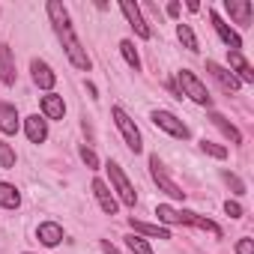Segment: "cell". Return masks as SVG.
I'll return each mask as SVG.
<instances>
[{"label":"cell","instance_id":"cell-1","mask_svg":"<svg viewBox=\"0 0 254 254\" xmlns=\"http://www.w3.org/2000/svg\"><path fill=\"white\" fill-rule=\"evenodd\" d=\"M45 9H48V18H51V24H54V33H57L60 42H63V51H66L69 63H72L75 69H81V72H90V57H87V51L81 48V42H78V36H75V30H72L69 9L60 3V0H48Z\"/></svg>","mask_w":254,"mask_h":254},{"label":"cell","instance_id":"cell-2","mask_svg":"<svg viewBox=\"0 0 254 254\" xmlns=\"http://www.w3.org/2000/svg\"><path fill=\"white\" fill-rule=\"evenodd\" d=\"M177 87H180V93H183V96H189L194 105H203V108H209V111H212V96H209V90L203 87V81H200L194 72L180 69V72H177Z\"/></svg>","mask_w":254,"mask_h":254},{"label":"cell","instance_id":"cell-3","mask_svg":"<svg viewBox=\"0 0 254 254\" xmlns=\"http://www.w3.org/2000/svg\"><path fill=\"white\" fill-rule=\"evenodd\" d=\"M111 117H114V123H117V129H120L123 141L129 144V150H132V153H141V150H144V141H141V132H138L135 120L126 114L120 105H114V108H111Z\"/></svg>","mask_w":254,"mask_h":254},{"label":"cell","instance_id":"cell-4","mask_svg":"<svg viewBox=\"0 0 254 254\" xmlns=\"http://www.w3.org/2000/svg\"><path fill=\"white\" fill-rule=\"evenodd\" d=\"M108 168V177H111V186H114V191H117V197L126 203V206H135L138 203V194H135V189H132V183L126 180V174H123V168L117 165V162H108L105 165Z\"/></svg>","mask_w":254,"mask_h":254},{"label":"cell","instance_id":"cell-5","mask_svg":"<svg viewBox=\"0 0 254 254\" xmlns=\"http://www.w3.org/2000/svg\"><path fill=\"white\" fill-rule=\"evenodd\" d=\"M150 174H153V183L159 186V191H165V194L174 197V200H183V197H186V191L168 177V171H165V165L159 162V156H150Z\"/></svg>","mask_w":254,"mask_h":254},{"label":"cell","instance_id":"cell-6","mask_svg":"<svg viewBox=\"0 0 254 254\" xmlns=\"http://www.w3.org/2000/svg\"><path fill=\"white\" fill-rule=\"evenodd\" d=\"M150 120L159 126L162 132H168V135H174V138H183V141L189 138V126H186L177 114H171V111H162V108H159V111L150 114Z\"/></svg>","mask_w":254,"mask_h":254},{"label":"cell","instance_id":"cell-7","mask_svg":"<svg viewBox=\"0 0 254 254\" xmlns=\"http://www.w3.org/2000/svg\"><path fill=\"white\" fill-rule=\"evenodd\" d=\"M206 15H209V24L215 27L218 39H221V42H224V45H227L230 51H239V48H242V36H239V33H236V30H233L230 24H224V18H221V15H218L215 9H209Z\"/></svg>","mask_w":254,"mask_h":254},{"label":"cell","instance_id":"cell-8","mask_svg":"<svg viewBox=\"0 0 254 254\" xmlns=\"http://www.w3.org/2000/svg\"><path fill=\"white\" fill-rule=\"evenodd\" d=\"M120 12L126 15V21L132 24V30H135L141 39H150V27H147L144 15H141V9H138V3H132V0H123V3H120Z\"/></svg>","mask_w":254,"mask_h":254},{"label":"cell","instance_id":"cell-9","mask_svg":"<svg viewBox=\"0 0 254 254\" xmlns=\"http://www.w3.org/2000/svg\"><path fill=\"white\" fill-rule=\"evenodd\" d=\"M206 72H209V75L221 84V90H227V93H236V90H239V84H242V81H239L227 66H221V63H215V60H206Z\"/></svg>","mask_w":254,"mask_h":254},{"label":"cell","instance_id":"cell-10","mask_svg":"<svg viewBox=\"0 0 254 254\" xmlns=\"http://www.w3.org/2000/svg\"><path fill=\"white\" fill-rule=\"evenodd\" d=\"M24 132H27L30 144H45V138H48V120L39 117V114H30L24 120Z\"/></svg>","mask_w":254,"mask_h":254},{"label":"cell","instance_id":"cell-11","mask_svg":"<svg viewBox=\"0 0 254 254\" xmlns=\"http://www.w3.org/2000/svg\"><path fill=\"white\" fill-rule=\"evenodd\" d=\"M30 72H33V84H36L39 90H48V93H51V87L57 84L54 69H51L45 60H33V63H30Z\"/></svg>","mask_w":254,"mask_h":254},{"label":"cell","instance_id":"cell-12","mask_svg":"<svg viewBox=\"0 0 254 254\" xmlns=\"http://www.w3.org/2000/svg\"><path fill=\"white\" fill-rule=\"evenodd\" d=\"M93 194H96V200H99V206H102V212L105 215H117V197H114V191L108 189V183L105 180H93Z\"/></svg>","mask_w":254,"mask_h":254},{"label":"cell","instance_id":"cell-13","mask_svg":"<svg viewBox=\"0 0 254 254\" xmlns=\"http://www.w3.org/2000/svg\"><path fill=\"white\" fill-rule=\"evenodd\" d=\"M209 123L215 126V129H218V132H221V135H224L230 144H242V132L236 129V126H233V123H230L224 114H218V111H209Z\"/></svg>","mask_w":254,"mask_h":254},{"label":"cell","instance_id":"cell-14","mask_svg":"<svg viewBox=\"0 0 254 254\" xmlns=\"http://www.w3.org/2000/svg\"><path fill=\"white\" fill-rule=\"evenodd\" d=\"M224 9H227V15L236 21V24H251V12H254V6L248 3V0H224Z\"/></svg>","mask_w":254,"mask_h":254},{"label":"cell","instance_id":"cell-15","mask_svg":"<svg viewBox=\"0 0 254 254\" xmlns=\"http://www.w3.org/2000/svg\"><path fill=\"white\" fill-rule=\"evenodd\" d=\"M180 224H191V227H200V230H206L212 236H221V227L215 221H209V218H203V215H197L191 209H180Z\"/></svg>","mask_w":254,"mask_h":254},{"label":"cell","instance_id":"cell-16","mask_svg":"<svg viewBox=\"0 0 254 254\" xmlns=\"http://www.w3.org/2000/svg\"><path fill=\"white\" fill-rule=\"evenodd\" d=\"M0 81L6 87H15V57L9 45H0Z\"/></svg>","mask_w":254,"mask_h":254},{"label":"cell","instance_id":"cell-17","mask_svg":"<svg viewBox=\"0 0 254 254\" xmlns=\"http://www.w3.org/2000/svg\"><path fill=\"white\" fill-rule=\"evenodd\" d=\"M36 236H39V242H42V245L54 248V245H60V242H63V227H60L57 221H42V224L36 227Z\"/></svg>","mask_w":254,"mask_h":254},{"label":"cell","instance_id":"cell-18","mask_svg":"<svg viewBox=\"0 0 254 254\" xmlns=\"http://www.w3.org/2000/svg\"><path fill=\"white\" fill-rule=\"evenodd\" d=\"M18 111H15V105H9V102H0V132L3 135H15L18 132Z\"/></svg>","mask_w":254,"mask_h":254},{"label":"cell","instance_id":"cell-19","mask_svg":"<svg viewBox=\"0 0 254 254\" xmlns=\"http://www.w3.org/2000/svg\"><path fill=\"white\" fill-rule=\"evenodd\" d=\"M42 114H45V120H63V117H66L63 96H57V93L42 96Z\"/></svg>","mask_w":254,"mask_h":254},{"label":"cell","instance_id":"cell-20","mask_svg":"<svg viewBox=\"0 0 254 254\" xmlns=\"http://www.w3.org/2000/svg\"><path fill=\"white\" fill-rule=\"evenodd\" d=\"M230 72H233L242 84H251V81H254V72H251L248 60H245L239 51H230Z\"/></svg>","mask_w":254,"mask_h":254},{"label":"cell","instance_id":"cell-21","mask_svg":"<svg viewBox=\"0 0 254 254\" xmlns=\"http://www.w3.org/2000/svg\"><path fill=\"white\" fill-rule=\"evenodd\" d=\"M129 227L135 233H144V236H159V239H171V230L162 227V224H147V221H138V218H129Z\"/></svg>","mask_w":254,"mask_h":254},{"label":"cell","instance_id":"cell-22","mask_svg":"<svg viewBox=\"0 0 254 254\" xmlns=\"http://www.w3.org/2000/svg\"><path fill=\"white\" fill-rule=\"evenodd\" d=\"M0 206H6V209H18L21 206V191L12 183H0Z\"/></svg>","mask_w":254,"mask_h":254},{"label":"cell","instance_id":"cell-23","mask_svg":"<svg viewBox=\"0 0 254 254\" xmlns=\"http://www.w3.org/2000/svg\"><path fill=\"white\" fill-rule=\"evenodd\" d=\"M120 54L126 57V63H129L135 72L141 69V57H138V48H135V42H132V39H123V42H120Z\"/></svg>","mask_w":254,"mask_h":254},{"label":"cell","instance_id":"cell-24","mask_svg":"<svg viewBox=\"0 0 254 254\" xmlns=\"http://www.w3.org/2000/svg\"><path fill=\"white\" fill-rule=\"evenodd\" d=\"M126 245H129V251H132V254H156V251H153V245H150L144 236H138V233L126 236Z\"/></svg>","mask_w":254,"mask_h":254},{"label":"cell","instance_id":"cell-25","mask_svg":"<svg viewBox=\"0 0 254 254\" xmlns=\"http://www.w3.org/2000/svg\"><path fill=\"white\" fill-rule=\"evenodd\" d=\"M177 36H180V42H183L189 51H200V45H197V36H194V30H191L189 24H177Z\"/></svg>","mask_w":254,"mask_h":254},{"label":"cell","instance_id":"cell-26","mask_svg":"<svg viewBox=\"0 0 254 254\" xmlns=\"http://www.w3.org/2000/svg\"><path fill=\"white\" fill-rule=\"evenodd\" d=\"M156 215H159V221H165V224H180V209H174V206H168V203L156 206Z\"/></svg>","mask_w":254,"mask_h":254},{"label":"cell","instance_id":"cell-27","mask_svg":"<svg viewBox=\"0 0 254 254\" xmlns=\"http://www.w3.org/2000/svg\"><path fill=\"white\" fill-rule=\"evenodd\" d=\"M0 168H6V171L15 168V150L6 141H0Z\"/></svg>","mask_w":254,"mask_h":254},{"label":"cell","instance_id":"cell-28","mask_svg":"<svg viewBox=\"0 0 254 254\" xmlns=\"http://www.w3.org/2000/svg\"><path fill=\"white\" fill-rule=\"evenodd\" d=\"M200 150L203 153H209L212 159H227V147H221V144H215V141H200Z\"/></svg>","mask_w":254,"mask_h":254},{"label":"cell","instance_id":"cell-29","mask_svg":"<svg viewBox=\"0 0 254 254\" xmlns=\"http://www.w3.org/2000/svg\"><path fill=\"white\" fill-rule=\"evenodd\" d=\"M221 177H224V183H227V186L233 189V194H245V183H242V180H239L236 174H230V171H224Z\"/></svg>","mask_w":254,"mask_h":254},{"label":"cell","instance_id":"cell-30","mask_svg":"<svg viewBox=\"0 0 254 254\" xmlns=\"http://www.w3.org/2000/svg\"><path fill=\"white\" fill-rule=\"evenodd\" d=\"M78 153H81V159H84V165H87V168H93V171L99 168V156H96V153H93L90 147H81Z\"/></svg>","mask_w":254,"mask_h":254},{"label":"cell","instance_id":"cell-31","mask_svg":"<svg viewBox=\"0 0 254 254\" xmlns=\"http://www.w3.org/2000/svg\"><path fill=\"white\" fill-rule=\"evenodd\" d=\"M224 212H227L230 218H242V215H245V209H242L236 200H227V203H224Z\"/></svg>","mask_w":254,"mask_h":254},{"label":"cell","instance_id":"cell-32","mask_svg":"<svg viewBox=\"0 0 254 254\" xmlns=\"http://www.w3.org/2000/svg\"><path fill=\"white\" fill-rule=\"evenodd\" d=\"M236 254H254V239L242 236V239L236 242Z\"/></svg>","mask_w":254,"mask_h":254},{"label":"cell","instance_id":"cell-33","mask_svg":"<svg viewBox=\"0 0 254 254\" xmlns=\"http://www.w3.org/2000/svg\"><path fill=\"white\" fill-rule=\"evenodd\" d=\"M99 245H102V251H105V254H120V251H117V248H114V245H111L108 239H102Z\"/></svg>","mask_w":254,"mask_h":254},{"label":"cell","instance_id":"cell-34","mask_svg":"<svg viewBox=\"0 0 254 254\" xmlns=\"http://www.w3.org/2000/svg\"><path fill=\"white\" fill-rule=\"evenodd\" d=\"M168 15L177 18V15H180V3H168Z\"/></svg>","mask_w":254,"mask_h":254},{"label":"cell","instance_id":"cell-35","mask_svg":"<svg viewBox=\"0 0 254 254\" xmlns=\"http://www.w3.org/2000/svg\"><path fill=\"white\" fill-rule=\"evenodd\" d=\"M24 254H30V251H24Z\"/></svg>","mask_w":254,"mask_h":254}]
</instances>
